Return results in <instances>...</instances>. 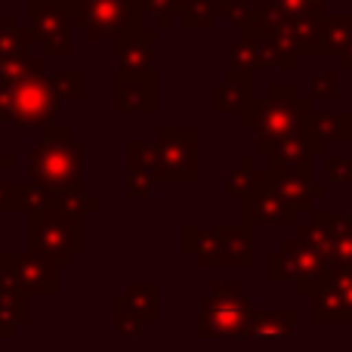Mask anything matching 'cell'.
<instances>
[{"label": "cell", "instance_id": "6da1fadb", "mask_svg": "<svg viewBox=\"0 0 352 352\" xmlns=\"http://www.w3.org/2000/svg\"><path fill=\"white\" fill-rule=\"evenodd\" d=\"M84 161L87 142L53 121L43 127V136L28 152V182L47 192H62L68 186L84 182Z\"/></svg>", "mask_w": 352, "mask_h": 352}, {"label": "cell", "instance_id": "7a4b0ae2", "mask_svg": "<svg viewBox=\"0 0 352 352\" xmlns=\"http://www.w3.org/2000/svg\"><path fill=\"white\" fill-rule=\"evenodd\" d=\"M312 115V102L300 96L297 84H269L263 96H254L241 111L238 124L256 140H281V136H303L306 118Z\"/></svg>", "mask_w": 352, "mask_h": 352}, {"label": "cell", "instance_id": "3957f363", "mask_svg": "<svg viewBox=\"0 0 352 352\" xmlns=\"http://www.w3.org/2000/svg\"><path fill=\"white\" fill-rule=\"evenodd\" d=\"M182 254H192L201 269H254V229L244 223L182 226Z\"/></svg>", "mask_w": 352, "mask_h": 352}, {"label": "cell", "instance_id": "277c9868", "mask_svg": "<svg viewBox=\"0 0 352 352\" xmlns=\"http://www.w3.org/2000/svg\"><path fill=\"white\" fill-rule=\"evenodd\" d=\"M254 300L244 294L238 278H219L204 294L198 309L201 340H244V324L254 312Z\"/></svg>", "mask_w": 352, "mask_h": 352}, {"label": "cell", "instance_id": "5b68a950", "mask_svg": "<svg viewBox=\"0 0 352 352\" xmlns=\"http://www.w3.org/2000/svg\"><path fill=\"white\" fill-rule=\"evenodd\" d=\"M28 250L53 260L59 269H72L74 260L87 250V219L62 210L31 213L28 217Z\"/></svg>", "mask_w": 352, "mask_h": 352}, {"label": "cell", "instance_id": "8992f818", "mask_svg": "<svg viewBox=\"0 0 352 352\" xmlns=\"http://www.w3.org/2000/svg\"><path fill=\"white\" fill-rule=\"evenodd\" d=\"M72 28L84 31L87 43L118 41L142 28L140 0H59Z\"/></svg>", "mask_w": 352, "mask_h": 352}, {"label": "cell", "instance_id": "52a82bcc", "mask_svg": "<svg viewBox=\"0 0 352 352\" xmlns=\"http://www.w3.org/2000/svg\"><path fill=\"white\" fill-rule=\"evenodd\" d=\"M59 99L50 90L47 72L0 87V124L10 127H47L56 121Z\"/></svg>", "mask_w": 352, "mask_h": 352}, {"label": "cell", "instance_id": "ba28073f", "mask_svg": "<svg viewBox=\"0 0 352 352\" xmlns=\"http://www.w3.org/2000/svg\"><path fill=\"white\" fill-rule=\"evenodd\" d=\"M158 176L167 186H195L201 179V133L195 127H158Z\"/></svg>", "mask_w": 352, "mask_h": 352}, {"label": "cell", "instance_id": "9c48e42d", "mask_svg": "<svg viewBox=\"0 0 352 352\" xmlns=\"http://www.w3.org/2000/svg\"><path fill=\"white\" fill-rule=\"evenodd\" d=\"M297 238L318 250L328 266H352V217L340 210H306L300 217Z\"/></svg>", "mask_w": 352, "mask_h": 352}, {"label": "cell", "instance_id": "30bf717a", "mask_svg": "<svg viewBox=\"0 0 352 352\" xmlns=\"http://www.w3.org/2000/svg\"><path fill=\"white\" fill-rule=\"evenodd\" d=\"M59 272L53 260L25 254H0V285L25 294V297H56L59 294Z\"/></svg>", "mask_w": 352, "mask_h": 352}, {"label": "cell", "instance_id": "8fae6325", "mask_svg": "<svg viewBox=\"0 0 352 352\" xmlns=\"http://www.w3.org/2000/svg\"><path fill=\"white\" fill-rule=\"evenodd\" d=\"M328 269V260L318 254L312 244H306L303 238H285L278 250L266 256V281L269 285H285L294 281V291L306 287L312 278Z\"/></svg>", "mask_w": 352, "mask_h": 352}, {"label": "cell", "instance_id": "7c38bea8", "mask_svg": "<svg viewBox=\"0 0 352 352\" xmlns=\"http://www.w3.org/2000/svg\"><path fill=\"white\" fill-rule=\"evenodd\" d=\"M28 34L41 47L43 59H65L74 53L72 22L59 0H31L28 3Z\"/></svg>", "mask_w": 352, "mask_h": 352}, {"label": "cell", "instance_id": "4fadbf2b", "mask_svg": "<svg viewBox=\"0 0 352 352\" xmlns=\"http://www.w3.org/2000/svg\"><path fill=\"white\" fill-rule=\"evenodd\" d=\"M309 318L316 324L352 322V266H328L318 291L309 297Z\"/></svg>", "mask_w": 352, "mask_h": 352}, {"label": "cell", "instance_id": "5bb4252c", "mask_svg": "<svg viewBox=\"0 0 352 352\" xmlns=\"http://www.w3.org/2000/svg\"><path fill=\"white\" fill-rule=\"evenodd\" d=\"M256 192H269L278 201L291 204L294 210L306 213V210H312L316 201L328 198V182H316L312 173H275L269 167H260Z\"/></svg>", "mask_w": 352, "mask_h": 352}, {"label": "cell", "instance_id": "9a60e30c", "mask_svg": "<svg viewBox=\"0 0 352 352\" xmlns=\"http://www.w3.org/2000/svg\"><path fill=\"white\" fill-rule=\"evenodd\" d=\"M111 111L115 115H155L158 111V74L115 72V78H111Z\"/></svg>", "mask_w": 352, "mask_h": 352}, {"label": "cell", "instance_id": "2e32d148", "mask_svg": "<svg viewBox=\"0 0 352 352\" xmlns=\"http://www.w3.org/2000/svg\"><path fill=\"white\" fill-rule=\"evenodd\" d=\"M256 161H266L263 167L275 173H312V148L306 136H281V140H256L254 142Z\"/></svg>", "mask_w": 352, "mask_h": 352}, {"label": "cell", "instance_id": "e0dca14e", "mask_svg": "<svg viewBox=\"0 0 352 352\" xmlns=\"http://www.w3.org/2000/svg\"><path fill=\"white\" fill-rule=\"evenodd\" d=\"M158 186L161 176L155 140H127V195L130 198H152Z\"/></svg>", "mask_w": 352, "mask_h": 352}, {"label": "cell", "instance_id": "ac0fdd59", "mask_svg": "<svg viewBox=\"0 0 352 352\" xmlns=\"http://www.w3.org/2000/svg\"><path fill=\"white\" fill-rule=\"evenodd\" d=\"M238 217H241L238 223L250 226V229H254V226H263V229H285V226H297L303 213L294 210L291 204L278 201L269 192H254V195H248V198H241Z\"/></svg>", "mask_w": 352, "mask_h": 352}, {"label": "cell", "instance_id": "d6986e66", "mask_svg": "<svg viewBox=\"0 0 352 352\" xmlns=\"http://www.w3.org/2000/svg\"><path fill=\"white\" fill-rule=\"evenodd\" d=\"M155 41H158V31L146 28V25L111 41V47H115V72H130V74L155 72Z\"/></svg>", "mask_w": 352, "mask_h": 352}, {"label": "cell", "instance_id": "ffe728a7", "mask_svg": "<svg viewBox=\"0 0 352 352\" xmlns=\"http://www.w3.org/2000/svg\"><path fill=\"white\" fill-rule=\"evenodd\" d=\"M312 148V158H322L334 142H352V111L334 115V111H312L303 130Z\"/></svg>", "mask_w": 352, "mask_h": 352}, {"label": "cell", "instance_id": "44dd1931", "mask_svg": "<svg viewBox=\"0 0 352 352\" xmlns=\"http://www.w3.org/2000/svg\"><path fill=\"white\" fill-rule=\"evenodd\" d=\"M254 96H256L254 78L229 68L226 78L210 87V111L213 115H238Z\"/></svg>", "mask_w": 352, "mask_h": 352}, {"label": "cell", "instance_id": "7402d4cb", "mask_svg": "<svg viewBox=\"0 0 352 352\" xmlns=\"http://www.w3.org/2000/svg\"><path fill=\"white\" fill-rule=\"evenodd\" d=\"M297 322V309H254L244 324V340H291Z\"/></svg>", "mask_w": 352, "mask_h": 352}, {"label": "cell", "instance_id": "603a6c76", "mask_svg": "<svg viewBox=\"0 0 352 352\" xmlns=\"http://www.w3.org/2000/svg\"><path fill=\"white\" fill-rule=\"evenodd\" d=\"M118 300L142 324L158 322V285L155 281H127V287H124V294H118Z\"/></svg>", "mask_w": 352, "mask_h": 352}, {"label": "cell", "instance_id": "cb8c5ba5", "mask_svg": "<svg viewBox=\"0 0 352 352\" xmlns=\"http://www.w3.org/2000/svg\"><path fill=\"white\" fill-rule=\"evenodd\" d=\"M31 318V297L0 285V340H12Z\"/></svg>", "mask_w": 352, "mask_h": 352}, {"label": "cell", "instance_id": "d4e9b609", "mask_svg": "<svg viewBox=\"0 0 352 352\" xmlns=\"http://www.w3.org/2000/svg\"><path fill=\"white\" fill-rule=\"evenodd\" d=\"M322 22L324 12H300L291 16V31H294V53L303 59V56H322L318 43H322Z\"/></svg>", "mask_w": 352, "mask_h": 352}, {"label": "cell", "instance_id": "484cf974", "mask_svg": "<svg viewBox=\"0 0 352 352\" xmlns=\"http://www.w3.org/2000/svg\"><path fill=\"white\" fill-rule=\"evenodd\" d=\"M50 207L87 219V213H96L99 207H102V201L87 192L84 182H78V186H68V188H62V192H50Z\"/></svg>", "mask_w": 352, "mask_h": 352}, {"label": "cell", "instance_id": "4316f807", "mask_svg": "<svg viewBox=\"0 0 352 352\" xmlns=\"http://www.w3.org/2000/svg\"><path fill=\"white\" fill-rule=\"evenodd\" d=\"M241 37H248V41H254V50H256V62H260V72H297L300 59L294 53H285V50H278L269 37L256 34V31H241Z\"/></svg>", "mask_w": 352, "mask_h": 352}, {"label": "cell", "instance_id": "83f0119b", "mask_svg": "<svg viewBox=\"0 0 352 352\" xmlns=\"http://www.w3.org/2000/svg\"><path fill=\"white\" fill-rule=\"evenodd\" d=\"M352 41V16H331V12H324V22H322V43H318V50H322V56H340L343 50H346V43Z\"/></svg>", "mask_w": 352, "mask_h": 352}, {"label": "cell", "instance_id": "f1b7e54d", "mask_svg": "<svg viewBox=\"0 0 352 352\" xmlns=\"http://www.w3.org/2000/svg\"><path fill=\"white\" fill-rule=\"evenodd\" d=\"M256 179H260V161L254 155H241L235 161V167L229 170V176H226V192L235 201H241L256 192Z\"/></svg>", "mask_w": 352, "mask_h": 352}, {"label": "cell", "instance_id": "f546056e", "mask_svg": "<svg viewBox=\"0 0 352 352\" xmlns=\"http://www.w3.org/2000/svg\"><path fill=\"white\" fill-rule=\"evenodd\" d=\"M34 41H31L28 28H22L16 12H0V59L6 56H25L31 53Z\"/></svg>", "mask_w": 352, "mask_h": 352}, {"label": "cell", "instance_id": "4dcf8cb0", "mask_svg": "<svg viewBox=\"0 0 352 352\" xmlns=\"http://www.w3.org/2000/svg\"><path fill=\"white\" fill-rule=\"evenodd\" d=\"M43 65H47V59L41 53L6 56V59H0V87L16 84V80L31 78V74H43Z\"/></svg>", "mask_w": 352, "mask_h": 352}, {"label": "cell", "instance_id": "1f68e13d", "mask_svg": "<svg viewBox=\"0 0 352 352\" xmlns=\"http://www.w3.org/2000/svg\"><path fill=\"white\" fill-rule=\"evenodd\" d=\"M50 80V90L53 96L59 99H84L87 96V72L80 68H68V72H56V74H47Z\"/></svg>", "mask_w": 352, "mask_h": 352}, {"label": "cell", "instance_id": "d6a6232c", "mask_svg": "<svg viewBox=\"0 0 352 352\" xmlns=\"http://www.w3.org/2000/svg\"><path fill=\"white\" fill-rule=\"evenodd\" d=\"M256 10H260L256 0H217V19H226L238 31L250 28L256 22Z\"/></svg>", "mask_w": 352, "mask_h": 352}, {"label": "cell", "instance_id": "836d02e7", "mask_svg": "<svg viewBox=\"0 0 352 352\" xmlns=\"http://www.w3.org/2000/svg\"><path fill=\"white\" fill-rule=\"evenodd\" d=\"M229 68H232V72L250 74V78H256V74H260V62H256L254 41H248V37L238 34V41L229 47Z\"/></svg>", "mask_w": 352, "mask_h": 352}, {"label": "cell", "instance_id": "e575fe53", "mask_svg": "<svg viewBox=\"0 0 352 352\" xmlns=\"http://www.w3.org/2000/svg\"><path fill=\"white\" fill-rule=\"evenodd\" d=\"M176 22H182V28L188 31H207L217 22V0H195Z\"/></svg>", "mask_w": 352, "mask_h": 352}, {"label": "cell", "instance_id": "d590c367", "mask_svg": "<svg viewBox=\"0 0 352 352\" xmlns=\"http://www.w3.org/2000/svg\"><path fill=\"white\" fill-rule=\"evenodd\" d=\"M340 78L343 74L337 68H324V72H316L309 78V99L316 102H328V99H340Z\"/></svg>", "mask_w": 352, "mask_h": 352}, {"label": "cell", "instance_id": "8d00e7d4", "mask_svg": "<svg viewBox=\"0 0 352 352\" xmlns=\"http://www.w3.org/2000/svg\"><path fill=\"white\" fill-rule=\"evenodd\" d=\"M111 324H115V334L121 337V340H140L142 331H146V324H142L136 316H130L118 297L111 300Z\"/></svg>", "mask_w": 352, "mask_h": 352}, {"label": "cell", "instance_id": "74e56055", "mask_svg": "<svg viewBox=\"0 0 352 352\" xmlns=\"http://www.w3.org/2000/svg\"><path fill=\"white\" fill-rule=\"evenodd\" d=\"M140 6H142V16H148L152 19V28L158 31H167V28H173V22H176V10H173V0H140Z\"/></svg>", "mask_w": 352, "mask_h": 352}, {"label": "cell", "instance_id": "f35d334b", "mask_svg": "<svg viewBox=\"0 0 352 352\" xmlns=\"http://www.w3.org/2000/svg\"><path fill=\"white\" fill-rule=\"evenodd\" d=\"M322 164H324V176H328V186H346V182H352V158L349 155L324 152Z\"/></svg>", "mask_w": 352, "mask_h": 352}, {"label": "cell", "instance_id": "ab89813d", "mask_svg": "<svg viewBox=\"0 0 352 352\" xmlns=\"http://www.w3.org/2000/svg\"><path fill=\"white\" fill-rule=\"evenodd\" d=\"M272 6H278L285 16H300V12H324L328 3H337V0H269Z\"/></svg>", "mask_w": 352, "mask_h": 352}, {"label": "cell", "instance_id": "60d3db41", "mask_svg": "<svg viewBox=\"0 0 352 352\" xmlns=\"http://www.w3.org/2000/svg\"><path fill=\"white\" fill-rule=\"evenodd\" d=\"M19 210V182L0 176V213Z\"/></svg>", "mask_w": 352, "mask_h": 352}, {"label": "cell", "instance_id": "b9f144b4", "mask_svg": "<svg viewBox=\"0 0 352 352\" xmlns=\"http://www.w3.org/2000/svg\"><path fill=\"white\" fill-rule=\"evenodd\" d=\"M334 68H337L340 74H352V41L346 43V50L337 56V65H334Z\"/></svg>", "mask_w": 352, "mask_h": 352}, {"label": "cell", "instance_id": "7bdbcfd3", "mask_svg": "<svg viewBox=\"0 0 352 352\" xmlns=\"http://www.w3.org/2000/svg\"><path fill=\"white\" fill-rule=\"evenodd\" d=\"M10 170H16V158H12V155H3V142H0V176L10 173Z\"/></svg>", "mask_w": 352, "mask_h": 352}, {"label": "cell", "instance_id": "ee69618b", "mask_svg": "<svg viewBox=\"0 0 352 352\" xmlns=\"http://www.w3.org/2000/svg\"><path fill=\"white\" fill-rule=\"evenodd\" d=\"M195 3V0H173V10H176V19H179L182 16V12H186L188 10V6H192Z\"/></svg>", "mask_w": 352, "mask_h": 352}, {"label": "cell", "instance_id": "f6af8a7d", "mask_svg": "<svg viewBox=\"0 0 352 352\" xmlns=\"http://www.w3.org/2000/svg\"><path fill=\"white\" fill-rule=\"evenodd\" d=\"M3 3H6V0H0V12H3Z\"/></svg>", "mask_w": 352, "mask_h": 352}, {"label": "cell", "instance_id": "bcb514c9", "mask_svg": "<svg viewBox=\"0 0 352 352\" xmlns=\"http://www.w3.org/2000/svg\"><path fill=\"white\" fill-rule=\"evenodd\" d=\"M349 146H352V142H349ZM349 158H352V155H349ZM349 186H352V182H349Z\"/></svg>", "mask_w": 352, "mask_h": 352}, {"label": "cell", "instance_id": "7dc6e473", "mask_svg": "<svg viewBox=\"0 0 352 352\" xmlns=\"http://www.w3.org/2000/svg\"><path fill=\"white\" fill-rule=\"evenodd\" d=\"M25 3H31V0H25Z\"/></svg>", "mask_w": 352, "mask_h": 352}, {"label": "cell", "instance_id": "c3c4849f", "mask_svg": "<svg viewBox=\"0 0 352 352\" xmlns=\"http://www.w3.org/2000/svg\"><path fill=\"white\" fill-rule=\"evenodd\" d=\"M6 3H12V0H6Z\"/></svg>", "mask_w": 352, "mask_h": 352}, {"label": "cell", "instance_id": "681fc988", "mask_svg": "<svg viewBox=\"0 0 352 352\" xmlns=\"http://www.w3.org/2000/svg\"><path fill=\"white\" fill-rule=\"evenodd\" d=\"M349 16H352V12H349Z\"/></svg>", "mask_w": 352, "mask_h": 352}]
</instances>
